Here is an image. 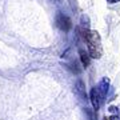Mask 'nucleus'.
<instances>
[{
	"mask_svg": "<svg viewBox=\"0 0 120 120\" xmlns=\"http://www.w3.org/2000/svg\"><path fill=\"white\" fill-rule=\"evenodd\" d=\"M83 38L86 40L87 47H88V53L92 59H100L103 55V47H101V39L98 31H83Z\"/></svg>",
	"mask_w": 120,
	"mask_h": 120,
	"instance_id": "nucleus-1",
	"label": "nucleus"
},
{
	"mask_svg": "<svg viewBox=\"0 0 120 120\" xmlns=\"http://www.w3.org/2000/svg\"><path fill=\"white\" fill-rule=\"evenodd\" d=\"M56 24H57V27H59L60 30L64 31V32L69 31V28H71V20L68 19L67 15H64V13H61V12H59L56 15Z\"/></svg>",
	"mask_w": 120,
	"mask_h": 120,
	"instance_id": "nucleus-2",
	"label": "nucleus"
},
{
	"mask_svg": "<svg viewBox=\"0 0 120 120\" xmlns=\"http://www.w3.org/2000/svg\"><path fill=\"white\" fill-rule=\"evenodd\" d=\"M100 100H101V95H100L98 88L95 87L91 90V103H92V107L95 111H98L100 108Z\"/></svg>",
	"mask_w": 120,
	"mask_h": 120,
	"instance_id": "nucleus-3",
	"label": "nucleus"
},
{
	"mask_svg": "<svg viewBox=\"0 0 120 120\" xmlns=\"http://www.w3.org/2000/svg\"><path fill=\"white\" fill-rule=\"evenodd\" d=\"M98 90H99V92H100V95H101V98H105V96H107L108 90H109V80H108L107 77L101 79V82L99 84Z\"/></svg>",
	"mask_w": 120,
	"mask_h": 120,
	"instance_id": "nucleus-4",
	"label": "nucleus"
},
{
	"mask_svg": "<svg viewBox=\"0 0 120 120\" xmlns=\"http://www.w3.org/2000/svg\"><path fill=\"white\" fill-rule=\"evenodd\" d=\"M80 59H82V64L84 65V67H88V65H90V60H91L90 53H87L86 51L80 49Z\"/></svg>",
	"mask_w": 120,
	"mask_h": 120,
	"instance_id": "nucleus-5",
	"label": "nucleus"
},
{
	"mask_svg": "<svg viewBox=\"0 0 120 120\" xmlns=\"http://www.w3.org/2000/svg\"><path fill=\"white\" fill-rule=\"evenodd\" d=\"M84 86H83V83L82 82H77V91H79V94L82 95V96H84Z\"/></svg>",
	"mask_w": 120,
	"mask_h": 120,
	"instance_id": "nucleus-6",
	"label": "nucleus"
},
{
	"mask_svg": "<svg viewBox=\"0 0 120 120\" xmlns=\"http://www.w3.org/2000/svg\"><path fill=\"white\" fill-rule=\"evenodd\" d=\"M108 120H120V116H117V115H111L109 117H108Z\"/></svg>",
	"mask_w": 120,
	"mask_h": 120,
	"instance_id": "nucleus-7",
	"label": "nucleus"
},
{
	"mask_svg": "<svg viewBox=\"0 0 120 120\" xmlns=\"http://www.w3.org/2000/svg\"><path fill=\"white\" fill-rule=\"evenodd\" d=\"M117 1H120V0H107V3H111V4H115Z\"/></svg>",
	"mask_w": 120,
	"mask_h": 120,
	"instance_id": "nucleus-8",
	"label": "nucleus"
},
{
	"mask_svg": "<svg viewBox=\"0 0 120 120\" xmlns=\"http://www.w3.org/2000/svg\"><path fill=\"white\" fill-rule=\"evenodd\" d=\"M103 120H108V119H107V117H104V119H103Z\"/></svg>",
	"mask_w": 120,
	"mask_h": 120,
	"instance_id": "nucleus-9",
	"label": "nucleus"
}]
</instances>
